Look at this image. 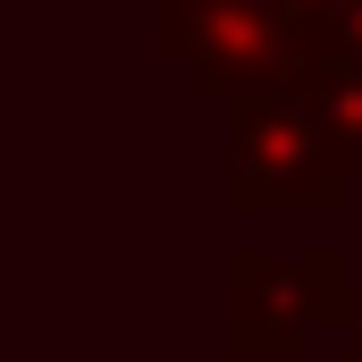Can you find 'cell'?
<instances>
[{
  "label": "cell",
  "mask_w": 362,
  "mask_h": 362,
  "mask_svg": "<svg viewBox=\"0 0 362 362\" xmlns=\"http://www.w3.org/2000/svg\"><path fill=\"white\" fill-rule=\"evenodd\" d=\"M346 303H354V262L337 245H303V253L236 245L228 253V337H312V346H329Z\"/></svg>",
  "instance_id": "cell-3"
},
{
  "label": "cell",
  "mask_w": 362,
  "mask_h": 362,
  "mask_svg": "<svg viewBox=\"0 0 362 362\" xmlns=\"http://www.w3.org/2000/svg\"><path fill=\"white\" fill-rule=\"evenodd\" d=\"M211 362H320L312 337H228Z\"/></svg>",
  "instance_id": "cell-5"
},
{
  "label": "cell",
  "mask_w": 362,
  "mask_h": 362,
  "mask_svg": "<svg viewBox=\"0 0 362 362\" xmlns=\"http://www.w3.org/2000/svg\"><path fill=\"white\" fill-rule=\"evenodd\" d=\"M320 362H362V286H354V303H346V320L329 329V346H320Z\"/></svg>",
  "instance_id": "cell-7"
},
{
  "label": "cell",
  "mask_w": 362,
  "mask_h": 362,
  "mask_svg": "<svg viewBox=\"0 0 362 362\" xmlns=\"http://www.w3.org/2000/svg\"><path fill=\"white\" fill-rule=\"evenodd\" d=\"M354 169L337 160L303 76L228 110V211H346Z\"/></svg>",
  "instance_id": "cell-2"
},
{
  "label": "cell",
  "mask_w": 362,
  "mask_h": 362,
  "mask_svg": "<svg viewBox=\"0 0 362 362\" xmlns=\"http://www.w3.org/2000/svg\"><path fill=\"white\" fill-rule=\"evenodd\" d=\"M152 51L185 68V85L202 101H228V110L312 76L320 59L312 25H295L270 0H152Z\"/></svg>",
  "instance_id": "cell-1"
},
{
  "label": "cell",
  "mask_w": 362,
  "mask_h": 362,
  "mask_svg": "<svg viewBox=\"0 0 362 362\" xmlns=\"http://www.w3.org/2000/svg\"><path fill=\"white\" fill-rule=\"evenodd\" d=\"M312 42H320V51H354V59H362V0H329V17L312 25Z\"/></svg>",
  "instance_id": "cell-6"
},
{
  "label": "cell",
  "mask_w": 362,
  "mask_h": 362,
  "mask_svg": "<svg viewBox=\"0 0 362 362\" xmlns=\"http://www.w3.org/2000/svg\"><path fill=\"white\" fill-rule=\"evenodd\" d=\"M303 93H312V110H320L337 160L362 177V59H354V51H320L312 76H303Z\"/></svg>",
  "instance_id": "cell-4"
}]
</instances>
